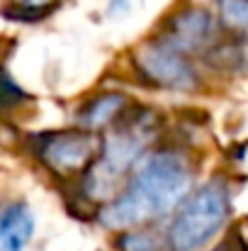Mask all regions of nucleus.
<instances>
[{"label": "nucleus", "instance_id": "nucleus-1", "mask_svg": "<svg viewBox=\"0 0 248 251\" xmlns=\"http://www.w3.org/2000/svg\"><path fill=\"white\" fill-rule=\"evenodd\" d=\"M195 171L185 151H149L132 171L122 193L97 210V222L110 232H124L156 225L185 200L192 190Z\"/></svg>", "mask_w": 248, "mask_h": 251}, {"label": "nucleus", "instance_id": "nucleus-2", "mask_svg": "<svg viewBox=\"0 0 248 251\" xmlns=\"http://www.w3.org/2000/svg\"><path fill=\"white\" fill-rule=\"evenodd\" d=\"M107 137H102V149L97 159L83 171L81 190L95 205H107L127 185L132 171L149 154V144L156 137V122L151 112L127 115L119 120Z\"/></svg>", "mask_w": 248, "mask_h": 251}, {"label": "nucleus", "instance_id": "nucleus-3", "mask_svg": "<svg viewBox=\"0 0 248 251\" xmlns=\"http://www.w3.org/2000/svg\"><path fill=\"white\" fill-rule=\"evenodd\" d=\"M231 215V188L214 178L190 190L165 227L168 251H202L224 229Z\"/></svg>", "mask_w": 248, "mask_h": 251}, {"label": "nucleus", "instance_id": "nucleus-4", "mask_svg": "<svg viewBox=\"0 0 248 251\" xmlns=\"http://www.w3.org/2000/svg\"><path fill=\"white\" fill-rule=\"evenodd\" d=\"M132 59L136 74L154 88L168 93H195L202 85V76L190 56L170 47L161 37L136 47Z\"/></svg>", "mask_w": 248, "mask_h": 251}, {"label": "nucleus", "instance_id": "nucleus-5", "mask_svg": "<svg viewBox=\"0 0 248 251\" xmlns=\"http://www.w3.org/2000/svg\"><path fill=\"white\" fill-rule=\"evenodd\" d=\"M102 149L100 132L90 129H64L46 132L34 139V154L56 176H76L90 166Z\"/></svg>", "mask_w": 248, "mask_h": 251}, {"label": "nucleus", "instance_id": "nucleus-6", "mask_svg": "<svg viewBox=\"0 0 248 251\" xmlns=\"http://www.w3.org/2000/svg\"><path fill=\"white\" fill-rule=\"evenodd\" d=\"M219 20L204 7H182L165 20L161 39L182 54H209L219 42Z\"/></svg>", "mask_w": 248, "mask_h": 251}, {"label": "nucleus", "instance_id": "nucleus-7", "mask_svg": "<svg viewBox=\"0 0 248 251\" xmlns=\"http://www.w3.org/2000/svg\"><path fill=\"white\" fill-rule=\"evenodd\" d=\"M37 222L27 202L15 200L0 207V251H27Z\"/></svg>", "mask_w": 248, "mask_h": 251}, {"label": "nucleus", "instance_id": "nucleus-8", "mask_svg": "<svg viewBox=\"0 0 248 251\" xmlns=\"http://www.w3.org/2000/svg\"><path fill=\"white\" fill-rule=\"evenodd\" d=\"M129 107V98L119 90H102L83 102L78 110V127L90 132H102L110 125H117Z\"/></svg>", "mask_w": 248, "mask_h": 251}, {"label": "nucleus", "instance_id": "nucleus-9", "mask_svg": "<svg viewBox=\"0 0 248 251\" xmlns=\"http://www.w3.org/2000/svg\"><path fill=\"white\" fill-rule=\"evenodd\" d=\"M114 247L117 251H168L165 229H156L149 225V227L117 232Z\"/></svg>", "mask_w": 248, "mask_h": 251}, {"label": "nucleus", "instance_id": "nucleus-10", "mask_svg": "<svg viewBox=\"0 0 248 251\" xmlns=\"http://www.w3.org/2000/svg\"><path fill=\"white\" fill-rule=\"evenodd\" d=\"M219 25L248 44V0H219Z\"/></svg>", "mask_w": 248, "mask_h": 251}, {"label": "nucleus", "instance_id": "nucleus-11", "mask_svg": "<svg viewBox=\"0 0 248 251\" xmlns=\"http://www.w3.org/2000/svg\"><path fill=\"white\" fill-rule=\"evenodd\" d=\"M20 98H22L20 88L12 83V81H7L5 76H0V110H2V107H10V105H15Z\"/></svg>", "mask_w": 248, "mask_h": 251}, {"label": "nucleus", "instance_id": "nucleus-12", "mask_svg": "<svg viewBox=\"0 0 248 251\" xmlns=\"http://www.w3.org/2000/svg\"><path fill=\"white\" fill-rule=\"evenodd\" d=\"M139 0H110V7H107V15L110 17H124L134 10Z\"/></svg>", "mask_w": 248, "mask_h": 251}, {"label": "nucleus", "instance_id": "nucleus-13", "mask_svg": "<svg viewBox=\"0 0 248 251\" xmlns=\"http://www.w3.org/2000/svg\"><path fill=\"white\" fill-rule=\"evenodd\" d=\"M20 10H27V12H44L51 2L56 0H15Z\"/></svg>", "mask_w": 248, "mask_h": 251}]
</instances>
